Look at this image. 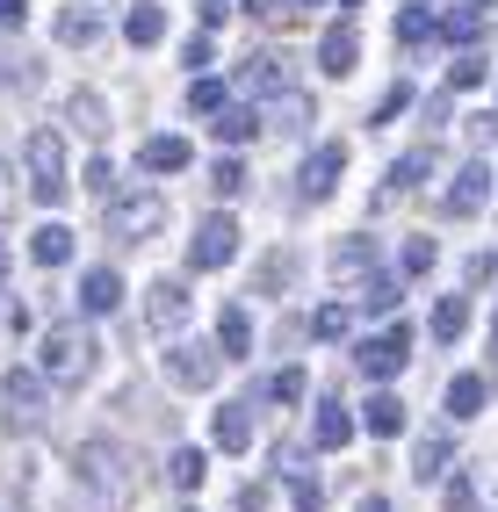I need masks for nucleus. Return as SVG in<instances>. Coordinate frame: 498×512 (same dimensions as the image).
<instances>
[{"label": "nucleus", "mask_w": 498, "mask_h": 512, "mask_svg": "<svg viewBox=\"0 0 498 512\" xmlns=\"http://www.w3.org/2000/svg\"><path fill=\"white\" fill-rule=\"evenodd\" d=\"M37 368H44V383L80 390L87 375H94V332H87V325H44V339H37Z\"/></svg>", "instance_id": "obj_1"}, {"label": "nucleus", "mask_w": 498, "mask_h": 512, "mask_svg": "<svg viewBox=\"0 0 498 512\" xmlns=\"http://www.w3.org/2000/svg\"><path fill=\"white\" fill-rule=\"evenodd\" d=\"M102 210H109V238H123V246H145V238L166 224V195H159V188H116Z\"/></svg>", "instance_id": "obj_2"}, {"label": "nucleus", "mask_w": 498, "mask_h": 512, "mask_svg": "<svg viewBox=\"0 0 498 512\" xmlns=\"http://www.w3.org/2000/svg\"><path fill=\"white\" fill-rule=\"evenodd\" d=\"M0 419H8L15 433H29L44 419V368H8L0 375Z\"/></svg>", "instance_id": "obj_3"}, {"label": "nucleus", "mask_w": 498, "mask_h": 512, "mask_svg": "<svg viewBox=\"0 0 498 512\" xmlns=\"http://www.w3.org/2000/svg\"><path fill=\"white\" fill-rule=\"evenodd\" d=\"M217 368H224L217 339H210V347H203V339H174V347H166V383H174V390H210Z\"/></svg>", "instance_id": "obj_4"}, {"label": "nucleus", "mask_w": 498, "mask_h": 512, "mask_svg": "<svg viewBox=\"0 0 498 512\" xmlns=\"http://www.w3.org/2000/svg\"><path fill=\"white\" fill-rule=\"evenodd\" d=\"M22 166H29V188H37L44 202H65V145H58V130H37V138L22 145Z\"/></svg>", "instance_id": "obj_5"}, {"label": "nucleus", "mask_w": 498, "mask_h": 512, "mask_svg": "<svg viewBox=\"0 0 498 512\" xmlns=\"http://www.w3.org/2000/svg\"><path fill=\"white\" fill-rule=\"evenodd\" d=\"M354 361H361V375H376V383H390V375L412 361V332H405V325H390V332H369V339L354 347Z\"/></svg>", "instance_id": "obj_6"}, {"label": "nucleus", "mask_w": 498, "mask_h": 512, "mask_svg": "<svg viewBox=\"0 0 498 512\" xmlns=\"http://www.w3.org/2000/svg\"><path fill=\"white\" fill-rule=\"evenodd\" d=\"M231 253H239V224L231 217H203L188 238V267H224Z\"/></svg>", "instance_id": "obj_7"}, {"label": "nucleus", "mask_w": 498, "mask_h": 512, "mask_svg": "<svg viewBox=\"0 0 498 512\" xmlns=\"http://www.w3.org/2000/svg\"><path fill=\"white\" fill-rule=\"evenodd\" d=\"M340 174H347V145H318V152L304 159V174H296V195H304V202H325L332 188H340Z\"/></svg>", "instance_id": "obj_8"}, {"label": "nucleus", "mask_w": 498, "mask_h": 512, "mask_svg": "<svg viewBox=\"0 0 498 512\" xmlns=\"http://www.w3.org/2000/svg\"><path fill=\"white\" fill-rule=\"evenodd\" d=\"M260 130H275V138H304V130H311V94H296V87L268 94V109H260Z\"/></svg>", "instance_id": "obj_9"}, {"label": "nucleus", "mask_w": 498, "mask_h": 512, "mask_svg": "<svg viewBox=\"0 0 498 512\" xmlns=\"http://www.w3.org/2000/svg\"><path fill=\"white\" fill-rule=\"evenodd\" d=\"M109 22V0H65L58 8V44H94Z\"/></svg>", "instance_id": "obj_10"}, {"label": "nucleus", "mask_w": 498, "mask_h": 512, "mask_svg": "<svg viewBox=\"0 0 498 512\" xmlns=\"http://www.w3.org/2000/svg\"><path fill=\"white\" fill-rule=\"evenodd\" d=\"M491 166L484 159H470V166H462V174H455V188H448V217H477L484 210V202H491Z\"/></svg>", "instance_id": "obj_11"}, {"label": "nucleus", "mask_w": 498, "mask_h": 512, "mask_svg": "<svg viewBox=\"0 0 498 512\" xmlns=\"http://www.w3.org/2000/svg\"><path fill=\"white\" fill-rule=\"evenodd\" d=\"M116 303H123V275H116V267H87V275H80V311L109 318Z\"/></svg>", "instance_id": "obj_12"}, {"label": "nucleus", "mask_w": 498, "mask_h": 512, "mask_svg": "<svg viewBox=\"0 0 498 512\" xmlns=\"http://www.w3.org/2000/svg\"><path fill=\"white\" fill-rule=\"evenodd\" d=\"M80 476L94 491H123V448H109V440H87L80 448Z\"/></svg>", "instance_id": "obj_13"}, {"label": "nucleus", "mask_w": 498, "mask_h": 512, "mask_svg": "<svg viewBox=\"0 0 498 512\" xmlns=\"http://www.w3.org/2000/svg\"><path fill=\"white\" fill-rule=\"evenodd\" d=\"M354 58H361V37H354V22H332L325 37H318V65H325L332 80H340V73H354Z\"/></svg>", "instance_id": "obj_14"}, {"label": "nucleus", "mask_w": 498, "mask_h": 512, "mask_svg": "<svg viewBox=\"0 0 498 512\" xmlns=\"http://www.w3.org/2000/svg\"><path fill=\"white\" fill-rule=\"evenodd\" d=\"M65 123H73L80 138H102V130H109V101L94 94V87H80V94H65Z\"/></svg>", "instance_id": "obj_15"}, {"label": "nucleus", "mask_w": 498, "mask_h": 512, "mask_svg": "<svg viewBox=\"0 0 498 512\" xmlns=\"http://www.w3.org/2000/svg\"><path fill=\"white\" fill-rule=\"evenodd\" d=\"M311 440H318V448H347V440H354V412H347L340 397H325V404H318V419H311Z\"/></svg>", "instance_id": "obj_16"}, {"label": "nucleus", "mask_w": 498, "mask_h": 512, "mask_svg": "<svg viewBox=\"0 0 498 512\" xmlns=\"http://www.w3.org/2000/svg\"><path fill=\"white\" fill-rule=\"evenodd\" d=\"M29 260H37V267H65V260H73V231H65V224H37V231H29Z\"/></svg>", "instance_id": "obj_17"}, {"label": "nucleus", "mask_w": 498, "mask_h": 512, "mask_svg": "<svg viewBox=\"0 0 498 512\" xmlns=\"http://www.w3.org/2000/svg\"><path fill=\"white\" fill-rule=\"evenodd\" d=\"M361 426H369L376 440H397V433H405V404H397L390 390H376L369 404H361Z\"/></svg>", "instance_id": "obj_18"}, {"label": "nucleus", "mask_w": 498, "mask_h": 512, "mask_svg": "<svg viewBox=\"0 0 498 512\" xmlns=\"http://www.w3.org/2000/svg\"><path fill=\"white\" fill-rule=\"evenodd\" d=\"M138 166H145V174H181V166H188V138H174V130H166V138H145Z\"/></svg>", "instance_id": "obj_19"}, {"label": "nucleus", "mask_w": 498, "mask_h": 512, "mask_svg": "<svg viewBox=\"0 0 498 512\" xmlns=\"http://www.w3.org/2000/svg\"><path fill=\"white\" fill-rule=\"evenodd\" d=\"M246 347H253V318L231 303V311L217 318V354H224V361H246Z\"/></svg>", "instance_id": "obj_20"}, {"label": "nucleus", "mask_w": 498, "mask_h": 512, "mask_svg": "<svg viewBox=\"0 0 498 512\" xmlns=\"http://www.w3.org/2000/svg\"><path fill=\"white\" fill-rule=\"evenodd\" d=\"M210 440H217L224 455H239L246 440H253V419H246V404H224V412L210 419Z\"/></svg>", "instance_id": "obj_21"}, {"label": "nucleus", "mask_w": 498, "mask_h": 512, "mask_svg": "<svg viewBox=\"0 0 498 512\" xmlns=\"http://www.w3.org/2000/svg\"><path fill=\"white\" fill-rule=\"evenodd\" d=\"M152 325H159V332H181V325H188V289H181V282H159V289H152Z\"/></svg>", "instance_id": "obj_22"}, {"label": "nucleus", "mask_w": 498, "mask_h": 512, "mask_svg": "<svg viewBox=\"0 0 498 512\" xmlns=\"http://www.w3.org/2000/svg\"><path fill=\"white\" fill-rule=\"evenodd\" d=\"M210 130H217V145H246L253 130H260V116H253V109H239V101H224V109L210 116Z\"/></svg>", "instance_id": "obj_23"}, {"label": "nucleus", "mask_w": 498, "mask_h": 512, "mask_svg": "<svg viewBox=\"0 0 498 512\" xmlns=\"http://www.w3.org/2000/svg\"><path fill=\"white\" fill-rule=\"evenodd\" d=\"M123 37L138 44V51H145V44H159V37H166V8H152V0H138V8L123 15Z\"/></svg>", "instance_id": "obj_24"}, {"label": "nucleus", "mask_w": 498, "mask_h": 512, "mask_svg": "<svg viewBox=\"0 0 498 512\" xmlns=\"http://www.w3.org/2000/svg\"><path fill=\"white\" fill-rule=\"evenodd\" d=\"M484 412V375H455L448 383V419H477Z\"/></svg>", "instance_id": "obj_25"}, {"label": "nucleus", "mask_w": 498, "mask_h": 512, "mask_svg": "<svg viewBox=\"0 0 498 512\" xmlns=\"http://www.w3.org/2000/svg\"><path fill=\"white\" fill-rule=\"evenodd\" d=\"M426 174H434V145H412L405 159H390V188H419Z\"/></svg>", "instance_id": "obj_26"}, {"label": "nucleus", "mask_w": 498, "mask_h": 512, "mask_svg": "<svg viewBox=\"0 0 498 512\" xmlns=\"http://www.w3.org/2000/svg\"><path fill=\"white\" fill-rule=\"evenodd\" d=\"M369 267H376V238H347V246L340 253H332V275H369Z\"/></svg>", "instance_id": "obj_27"}, {"label": "nucleus", "mask_w": 498, "mask_h": 512, "mask_svg": "<svg viewBox=\"0 0 498 512\" xmlns=\"http://www.w3.org/2000/svg\"><path fill=\"white\" fill-rule=\"evenodd\" d=\"M462 325H470V296H441L434 303V339H462Z\"/></svg>", "instance_id": "obj_28"}, {"label": "nucleus", "mask_w": 498, "mask_h": 512, "mask_svg": "<svg viewBox=\"0 0 498 512\" xmlns=\"http://www.w3.org/2000/svg\"><path fill=\"white\" fill-rule=\"evenodd\" d=\"M203 448H174V462H166V476H174V491H195V484H203Z\"/></svg>", "instance_id": "obj_29"}, {"label": "nucleus", "mask_w": 498, "mask_h": 512, "mask_svg": "<svg viewBox=\"0 0 498 512\" xmlns=\"http://www.w3.org/2000/svg\"><path fill=\"white\" fill-rule=\"evenodd\" d=\"M397 37H405V44H434V37H441V15L405 8V15H397Z\"/></svg>", "instance_id": "obj_30"}, {"label": "nucleus", "mask_w": 498, "mask_h": 512, "mask_svg": "<svg viewBox=\"0 0 498 512\" xmlns=\"http://www.w3.org/2000/svg\"><path fill=\"white\" fill-rule=\"evenodd\" d=\"M361 311H397V275H369V282H361Z\"/></svg>", "instance_id": "obj_31"}, {"label": "nucleus", "mask_w": 498, "mask_h": 512, "mask_svg": "<svg viewBox=\"0 0 498 512\" xmlns=\"http://www.w3.org/2000/svg\"><path fill=\"white\" fill-rule=\"evenodd\" d=\"M412 469L426 476V484H434V476H448V440L434 433V440H419V455H412Z\"/></svg>", "instance_id": "obj_32"}, {"label": "nucleus", "mask_w": 498, "mask_h": 512, "mask_svg": "<svg viewBox=\"0 0 498 512\" xmlns=\"http://www.w3.org/2000/svg\"><path fill=\"white\" fill-rule=\"evenodd\" d=\"M275 65H282V58H268V51L246 58V87H253V94H282V73H275Z\"/></svg>", "instance_id": "obj_33"}, {"label": "nucleus", "mask_w": 498, "mask_h": 512, "mask_svg": "<svg viewBox=\"0 0 498 512\" xmlns=\"http://www.w3.org/2000/svg\"><path fill=\"white\" fill-rule=\"evenodd\" d=\"M304 390H311L304 368H275V375H268V397H275V404H304Z\"/></svg>", "instance_id": "obj_34"}, {"label": "nucleus", "mask_w": 498, "mask_h": 512, "mask_svg": "<svg viewBox=\"0 0 498 512\" xmlns=\"http://www.w3.org/2000/svg\"><path fill=\"white\" fill-rule=\"evenodd\" d=\"M441 37H448V44H470V37H477V8H470V0L441 15Z\"/></svg>", "instance_id": "obj_35"}, {"label": "nucleus", "mask_w": 498, "mask_h": 512, "mask_svg": "<svg viewBox=\"0 0 498 512\" xmlns=\"http://www.w3.org/2000/svg\"><path fill=\"white\" fill-rule=\"evenodd\" d=\"M224 101H231V94H224V80H195V87H188V109H195V116H217Z\"/></svg>", "instance_id": "obj_36"}, {"label": "nucleus", "mask_w": 498, "mask_h": 512, "mask_svg": "<svg viewBox=\"0 0 498 512\" xmlns=\"http://www.w3.org/2000/svg\"><path fill=\"white\" fill-rule=\"evenodd\" d=\"M289 498H296V512H325V491L311 484V476H304V469H296V476H289Z\"/></svg>", "instance_id": "obj_37"}, {"label": "nucleus", "mask_w": 498, "mask_h": 512, "mask_svg": "<svg viewBox=\"0 0 498 512\" xmlns=\"http://www.w3.org/2000/svg\"><path fill=\"white\" fill-rule=\"evenodd\" d=\"M448 87H484V58H477V51H462V58H455V73H448Z\"/></svg>", "instance_id": "obj_38"}, {"label": "nucleus", "mask_w": 498, "mask_h": 512, "mask_svg": "<svg viewBox=\"0 0 498 512\" xmlns=\"http://www.w3.org/2000/svg\"><path fill=\"white\" fill-rule=\"evenodd\" d=\"M87 188L109 202V195H116V166H109V159H87Z\"/></svg>", "instance_id": "obj_39"}, {"label": "nucleus", "mask_w": 498, "mask_h": 512, "mask_svg": "<svg viewBox=\"0 0 498 512\" xmlns=\"http://www.w3.org/2000/svg\"><path fill=\"white\" fill-rule=\"evenodd\" d=\"M311 332H318V339H340V332H347V311H340V303H325V311L311 318Z\"/></svg>", "instance_id": "obj_40"}, {"label": "nucleus", "mask_w": 498, "mask_h": 512, "mask_svg": "<svg viewBox=\"0 0 498 512\" xmlns=\"http://www.w3.org/2000/svg\"><path fill=\"white\" fill-rule=\"evenodd\" d=\"M426 267H434V238H412L405 246V275H426Z\"/></svg>", "instance_id": "obj_41"}, {"label": "nucleus", "mask_w": 498, "mask_h": 512, "mask_svg": "<svg viewBox=\"0 0 498 512\" xmlns=\"http://www.w3.org/2000/svg\"><path fill=\"white\" fill-rule=\"evenodd\" d=\"M210 181H217L224 195H239V188H246V166H239V159H217V174H210Z\"/></svg>", "instance_id": "obj_42"}, {"label": "nucleus", "mask_w": 498, "mask_h": 512, "mask_svg": "<svg viewBox=\"0 0 498 512\" xmlns=\"http://www.w3.org/2000/svg\"><path fill=\"white\" fill-rule=\"evenodd\" d=\"M397 109H412V87H405V80L383 94V109H376V116H383V123H397Z\"/></svg>", "instance_id": "obj_43"}, {"label": "nucleus", "mask_w": 498, "mask_h": 512, "mask_svg": "<svg viewBox=\"0 0 498 512\" xmlns=\"http://www.w3.org/2000/svg\"><path fill=\"white\" fill-rule=\"evenodd\" d=\"M29 22V0H0V29H22Z\"/></svg>", "instance_id": "obj_44"}, {"label": "nucleus", "mask_w": 498, "mask_h": 512, "mask_svg": "<svg viewBox=\"0 0 498 512\" xmlns=\"http://www.w3.org/2000/svg\"><path fill=\"white\" fill-rule=\"evenodd\" d=\"M246 15H282V0H246Z\"/></svg>", "instance_id": "obj_45"}, {"label": "nucleus", "mask_w": 498, "mask_h": 512, "mask_svg": "<svg viewBox=\"0 0 498 512\" xmlns=\"http://www.w3.org/2000/svg\"><path fill=\"white\" fill-rule=\"evenodd\" d=\"M354 512H390V498H361V505H354Z\"/></svg>", "instance_id": "obj_46"}, {"label": "nucleus", "mask_w": 498, "mask_h": 512, "mask_svg": "<svg viewBox=\"0 0 498 512\" xmlns=\"http://www.w3.org/2000/svg\"><path fill=\"white\" fill-rule=\"evenodd\" d=\"M491 361H498V325H491Z\"/></svg>", "instance_id": "obj_47"}, {"label": "nucleus", "mask_w": 498, "mask_h": 512, "mask_svg": "<svg viewBox=\"0 0 498 512\" xmlns=\"http://www.w3.org/2000/svg\"><path fill=\"white\" fill-rule=\"evenodd\" d=\"M0 282H8V253H0Z\"/></svg>", "instance_id": "obj_48"}, {"label": "nucleus", "mask_w": 498, "mask_h": 512, "mask_svg": "<svg viewBox=\"0 0 498 512\" xmlns=\"http://www.w3.org/2000/svg\"><path fill=\"white\" fill-rule=\"evenodd\" d=\"M289 8H318V0H289Z\"/></svg>", "instance_id": "obj_49"}, {"label": "nucleus", "mask_w": 498, "mask_h": 512, "mask_svg": "<svg viewBox=\"0 0 498 512\" xmlns=\"http://www.w3.org/2000/svg\"><path fill=\"white\" fill-rule=\"evenodd\" d=\"M470 8H491V0H470Z\"/></svg>", "instance_id": "obj_50"}]
</instances>
